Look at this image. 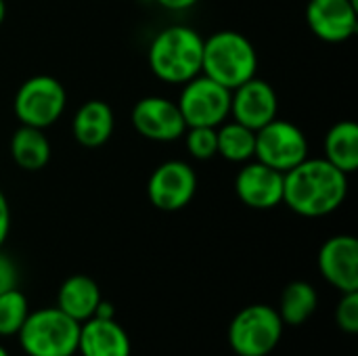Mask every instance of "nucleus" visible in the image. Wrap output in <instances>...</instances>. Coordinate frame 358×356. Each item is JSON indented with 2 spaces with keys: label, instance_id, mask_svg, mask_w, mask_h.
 I'll list each match as a JSON object with an SVG mask.
<instances>
[{
  "label": "nucleus",
  "instance_id": "f3484780",
  "mask_svg": "<svg viewBox=\"0 0 358 356\" xmlns=\"http://www.w3.org/2000/svg\"><path fill=\"white\" fill-rule=\"evenodd\" d=\"M101 300H103L101 290L94 279L86 277V275H71L59 287L57 308L63 311L73 321L84 323L90 317H94Z\"/></svg>",
  "mask_w": 358,
  "mask_h": 356
},
{
  "label": "nucleus",
  "instance_id": "1a4fd4ad",
  "mask_svg": "<svg viewBox=\"0 0 358 356\" xmlns=\"http://www.w3.org/2000/svg\"><path fill=\"white\" fill-rule=\"evenodd\" d=\"M197 191L195 170L180 159H170L159 164L147 183L149 201L164 212H176L191 204Z\"/></svg>",
  "mask_w": 358,
  "mask_h": 356
},
{
  "label": "nucleus",
  "instance_id": "dca6fc26",
  "mask_svg": "<svg viewBox=\"0 0 358 356\" xmlns=\"http://www.w3.org/2000/svg\"><path fill=\"white\" fill-rule=\"evenodd\" d=\"M113 126H115L113 109L105 101L90 99L78 107L71 122V132L82 147L94 149L111 138Z\"/></svg>",
  "mask_w": 358,
  "mask_h": 356
},
{
  "label": "nucleus",
  "instance_id": "6e6552de",
  "mask_svg": "<svg viewBox=\"0 0 358 356\" xmlns=\"http://www.w3.org/2000/svg\"><path fill=\"white\" fill-rule=\"evenodd\" d=\"M254 157L285 174L308 157V138L296 124L275 118L256 130Z\"/></svg>",
  "mask_w": 358,
  "mask_h": 356
},
{
  "label": "nucleus",
  "instance_id": "f257e3e1",
  "mask_svg": "<svg viewBox=\"0 0 358 356\" xmlns=\"http://www.w3.org/2000/svg\"><path fill=\"white\" fill-rule=\"evenodd\" d=\"M348 197V174L325 157H306L283 176V204L298 216L321 218Z\"/></svg>",
  "mask_w": 358,
  "mask_h": 356
},
{
  "label": "nucleus",
  "instance_id": "412c9836",
  "mask_svg": "<svg viewBox=\"0 0 358 356\" xmlns=\"http://www.w3.org/2000/svg\"><path fill=\"white\" fill-rule=\"evenodd\" d=\"M218 138V155L229 162L245 164L254 157L256 151V130L239 124V122H222L216 130Z\"/></svg>",
  "mask_w": 358,
  "mask_h": 356
},
{
  "label": "nucleus",
  "instance_id": "7ed1b4c3",
  "mask_svg": "<svg viewBox=\"0 0 358 356\" xmlns=\"http://www.w3.org/2000/svg\"><path fill=\"white\" fill-rule=\"evenodd\" d=\"M258 52L248 36L235 29H222L203 38L201 73L233 90L256 76Z\"/></svg>",
  "mask_w": 358,
  "mask_h": 356
},
{
  "label": "nucleus",
  "instance_id": "9b49d317",
  "mask_svg": "<svg viewBox=\"0 0 358 356\" xmlns=\"http://www.w3.org/2000/svg\"><path fill=\"white\" fill-rule=\"evenodd\" d=\"M306 23L323 42H346L358 29L357 0H308Z\"/></svg>",
  "mask_w": 358,
  "mask_h": 356
},
{
  "label": "nucleus",
  "instance_id": "f03ea898",
  "mask_svg": "<svg viewBox=\"0 0 358 356\" xmlns=\"http://www.w3.org/2000/svg\"><path fill=\"white\" fill-rule=\"evenodd\" d=\"M203 36L189 25H170L149 44L147 63L155 78L168 84H185L201 73Z\"/></svg>",
  "mask_w": 358,
  "mask_h": 356
},
{
  "label": "nucleus",
  "instance_id": "a878e982",
  "mask_svg": "<svg viewBox=\"0 0 358 356\" xmlns=\"http://www.w3.org/2000/svg\"><path fill=\"white\" fill-rule=\"evenodd\" d=\"M8 233H10V206H8L6 195L0 189V248L4 245Z\"/></svg>",
  "mask_w": 358,
  "mask_h": 356
},
{
  "label": "nucleus",
  "instance_id": "cd10ccee",
  "mask_svg": "<svg viewBox=\"0 0 358 356\" xmlns=\"http://www.w3.org/2000/svg\"><path fill=\"white\" fill-rule=\"evenodd\" d=\"M4 17H6V2H4V0H0V25H2Z\"/></svg>",
  "mask_w": 358,
  "mask_h": 356
},
{
  "label": "nucleus",
  "instance_id": "39448f33",
  "mask_svg": "<svg viewBox=\"0 0 358 356\" xmlns=\"http://www.w3.org/2000/svg\"><path fill=\"white\" fill-rule=\"evenodd\" d=\"M283 327L277 308L252 304L233 317L229 325V344L237 356H268L279 346Z\"/></svg>",
  "mask_w": 358,
  "mask_h": 356
},
{
  "label": "nucleus",
  "instance_id": "4468645a",
  "mask_svg": "<svg viewBox=\"0 0 358 356\" xmlns=\"http://www.w3.org/2000/svg\"><path fill=\"white\" fill-rule=\"evenodd\" d=\"M283 172L262 164L245 162L235 176V193L248 208L271 210L283 204Z\"/></svg>",
  "mask_w": 358,
  "mask_h": 356
},
{
  "label": "nucleus",
  "instance_id": "393cba45",
  "mask_svg": "<svg viewBox=\"0 0 358 356\" xmlns=\"http://www.w3.org/2000/svg\"><path fill=\"white\" fill-rule=\"evenodd\" d=\"M19 283V271L10 256H6L0 248V294L15 290Z\"/></svg>",
  "mask_w": 358,
  "mask_h": 356
},
{
  "label": "nucleus",
  "instance_id": "423d86ee",
  "mask_svg": "<svg viewBox=\"0 0 358 356\" xmlns=\"http://www.w3.org/2000/svg\"><path fill=\"white\" fill-rule=\"evenodd\" d=\"M67 92L63 84L46 73L31 76L25 80L13 99V111L23 126L48 128L52 126L65 111Z\"/></svg>",
  "mask_w": 358,
  "mask_h": 356
},
{
  "label": "nucleus",
  "instance_id": "20e7f679",
  "mask_svg": "<svg viewBox=\"0 0 358 356\" xmlns=\"http://www.w3.org/2000/svg\"><path fill=\"white\" fill-rule=\"evenodd\" d=\"M80 323L67 317L57 306L29 311L17 338L27 356L78 355Z\"/></svg>",
  "mask_w": 358,
  "mask_h": 356
},
{
  "label": "nucleus",
  "instance_id": "aec40b11",
  "mask_svg": "<svg viewBox=\"0 0 358 356\" xmlns=\"http://www.w3.org/2000/svg\"><path fill=\"white\" fill-rule=\"evenodd\" d=\"M319 306L317 290L306 281H292L285 285L279 302V317L283 325H302L306 323Z\"/></svg>",
  "mask_w": 358,
  "mask_h": 356
},
{
  "label": "nucleus",
  "instance_id": "4be33fe9",
  "mask_svg": "<svg viewBox=\"0 0 358 356\" xmlns=\"http://www.w3.org/2000/svg\"><path fill=\"white\" fill-rule=\"evenodd\" d=\"M29 315L27 298L19 287L0 294V338H13Z\"/></svg>",
  "mask_w": 358,
  "mask_h": 356
},
{
  "label": "nucleus",
  "instance_id": "bb28decb",
  "mask_svg": "<svg viewBox=\"0 0 358 356\" xmlns=\"http://www.w3.org/2000/svg\"><path fill=\"white\" fill-rule=\"evenodd\" d=\"M199 0H157L159 6L168 8V10H174V13H180V10H189L191 6H195Z\"/></svg>",
  "mask_w": 358,
  "mask_h": 356
},
{
  "label": "nucleus",
  "instance_id": "5701e85b",
  "mask_svg": "<svg viewBox=\"0 0 358 356\" xmlns=\"http://www.w3.org/2000/svg\"><path fill=\"white\" fill-rule=\"evenodd\" d=\"M185 141L187 149L195 159H212L218 155V138H216V128L210 126H191L185 130Z\"/></svg>",
  "mask_w": 358,
  "mask_h": 356
},
{
  "label": "nucleus",
  "instance_id": "0eeeda50",
  "mask_svg": "<svg viewBox=\"0 0 358 356\" xmlns=\"http://www.w3.org/2000/svg\"><path fill=\"white\" fill-rule=\"evenodd\" d=\"M176 105L185 118L187 128L191 126L218 128L231 113V90L220 86L212 78L199 73L182 84Z\"/></svg>",
  "mask_w": 358,
  "mask_h": 356
},
{
  "label": "nucleus",
  "instance_id": "6ab92c4d",
  "mask_svg": "<svg viewBox=\"0 0 358 356\" xmlns=\"http://www.w3.org/2000/svg\"><path fill=\"white\" fill-rule=\"evenodd\" d=\"M325 159L348 176L357 172L358 126L352 120H342L329 128L325 136Z\"/></svg>",
  "mask_w": 358,
  "mask_h": 356
},
{
  "label": "nucleus",
  "instance_id": "b1692460",
  "mask_svg": "<svg viewBox=\"0 0 358 356\" xmlns=\"http://www.w3.org/2000/svg\"><path fill=\"white\" fill-rule=\"evenodd\" d=\"M336 325L344 334H350V336L358 334V292L342 294L336 306Z\"/></svg>",
  "mask_w": 358,
  "mask_h": 356
},
{
  "label": "nucleus",
  "instance_id": "a211bd4d",
  "mask_svg": "<svg viewBox=\"0 0 358 356\" xmlns=\"http://www.w3.org/2000/svg\"><path fill=\"white\" fill-rule=\"evenodd\" d=\"M10 155L21 170H42L50 162V143L44 130L21 124L10 138Z\"/></svg>",
  "mask_w": 358,
  "mask_h": 356
},
{
  "label": "nucleus",
  "instance_id": "ddd939ff",
  "mask_svg": "<svg viewBox=\"0 0 358 356\" xmlns=\"http://www.w3.org/2000/svg\"><path fill=\"white\" fill-rule=\"evenodd\" d=\"M319 273L338 292H358V241L352 235L329 237L317 256Z\"/></svg>",
  "mask_w": 358,
  "mask_h": 356
},
{
  "label": "nucleus",
  "instance_id": "c85d7f7f",
  "mask_svg": "<svg viewBox=\"0 0 358 356\" xmlns=\"http://www.w3.org/2000/svg\"><path fill=\"white\" fill-rule=\"evenodd\" d=\"M0 356H10V355H8V350H6V348H4L2 344H0Z\"/></svg>",
  "mask_w": 358,
  "mask_h": 356
},
{
  "label": "nucleus",
  "instance_id": "f8f14e48",
  "mask_svg": "<svg viewBox=\"0 0 358 356\" xmlns=\"http://www.w3.org/2000/svg\"><path fill=\"white\" fill-rule=\"evenodd\" d=\"M279 97L275 88L260 78H250L241 86L231 90V113L235 122L260 130L277 118Z\"/></svg>",
  "mask_w": 358,
  "mask_h": 356
},
{
  "label": "nucleus",
  "instance_id": "9d476101",
  "mask_svg": "<svg viewBox=\"0 0 358 356\" xmlns=\"http://www.w3.org/2000/svg\"><path fill=\"white\" fill-rule=\"evenodd\" d=\"M130 122L134 130L157 143H170L185 134L187 124L172 99L166 97H143L134 103L130 111Z\"/></svg>",
  "mask_w": 358,
  "mask_h": 356
},
{
  "label": "nucleus",
  "instance_id": "2eb2a0df",
  "mask_svg": "<svg viewBox=\"0 0 358 356\" xmlns=\"http://www.w3.org/2000/svg\"><path fill=\"white\" fill-rule=\"evenodd\" d=\"M80 356H130L132 344L126 329L115 319L90 317L80 323L78 336Z\"/></svg>",
  "mask_w": 358,
  "mask_h": 356
}]
</instances>
